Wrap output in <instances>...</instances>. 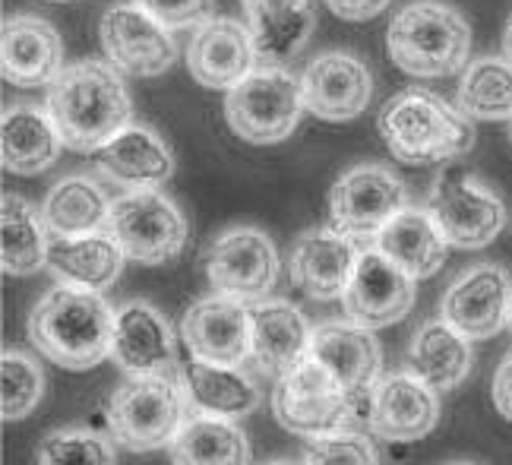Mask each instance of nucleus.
<instances>
[{
    "mask_svg": "<svg viewBox=\"0 0 512 465\" xmlns=\"http://www.w3.org/2000/svg\"><path fill=\"white\" fill-rule=\"evenodd\" d=\"M42 393H45V374L38 361L7 348L0 355V412H4V421L26 418L42 402Z\"/></svg>",
    "mask_w": 512,
    "mask_h": 465,
    "instance_id": "35",
    "label": "nucleus"
},
{
    "mask_svg": "<svg viewBox=\"0 0 512 465\" xmlns=\"http://www.w3.org/2000/svg\"><path fill=\"white\" fill-rule=\"evenodd\" d=\"M45 111L73 152H98L130 124V92L121 70L102 61L70 64L48 86Z\"/></svg>",
    "mask_w": 512,
    "mask_h": 465,
    "instance_id": "1",
    "label": "nucleus"
},
{
    "mask_svg": "<svg viewBox=\"0 0 512 465\" xmlns=\"http://www.w3.org/2000/svg\"><path fill=\"white\" fill-rule=\"evenodd\" d=\"M38 465H117L111 440L89 428H61L38 443Z\"/></svg>",
    "mask_w": 512,
    "mask_h": 465,
    "instance_id": "36",
    "label": "nucleus"
},
{
    "mask_svg": "<svg viewBox=\"0 0 512 465\" xmlns=\"http://www.w3.org/2000/svg\"><path fill=\"white\" fill-rule=\"evenodd\" d=\"M471 339L452 329L443 317L427 320L408 348V367L437 393H449L471 371Z\"/></svg>",
    "mask_w": 512,
    "mask_h": 465,
    "instance_id": "30",
    "label": "nucleus"
},
{
    "mask_svg": "<svg viewBox=\"0 0 512 465\" xmlns=\"http://www.w3.org/2000/svg\"><path fill=\"white\" fill-rule=\"evenodd\" d=\"M181 336L193 358L225 367H241L250 361V314L247 304L212 295L196 301L184 320Z\"/></svg>",
    "mask_w": 512,
    "mask_h": 465,
    "instance_id": "19",
    "label": "nucleus"
},
{
    "mask_svg": "<svg viewBox=\"0 0 512 465\" xmlns=\"http://www.w3.org/2000/svg\"><path fill=\"white\" fill-rule=\"evenodd\" d=\"M503 54H506V61L512 64V16H509V23L503 29Z\"/></svg>",
    "mask_w": 512,
    "mask_h": 465,
    "instance_id": "41",
    "label": "nucleus"
},
{
    "mask_svg": "<svg viewBox=\"0 0 512 465\" xmlns=\"http://www.w3.org/2000/svg\"><path fill=\"white\" fill-rule=\"evenodd\" d=\"M386 51L402 73L440 80L468 64L471 29L452 7L437 0H418L392 16Z\"/></svg>",
    "mask_w": 512,
    "mask_h": 465,
    "instance_id": "4",
    "label": "nucleus"
},
{
    "mask_svg": "<svg viewBox=\"0 0 512 465\" xmlns=\"http://www.w3.org/2000/svg\"><path fill=\"white\" fill-rule=\"evenodd\" d=\"M136 7L159 19L165 29H190L212 19L215 0H136Z\"/></svg>",
    "mask_w": 512,
    "mask_h": 465,
    "instance_id": "38",
    "label": "nucleus"
},
{
    "mask_svg": "<svg viewBox=\"0 0 512 465\" xmlns=\"http://www.w3.org/2000/svg\"><path fill=\"white\" fill-rule=\"evenodd\" d=\"M266 465H291V462H266Z\"/></svg>",
    "mask_w": 512,
    "mask_h": 465,
    "instance_id": "44",
    "label": "nucleus"
},
{
    "mask_svg": "<svg viewBox=\"0 0 512 465\" xmlns=\"http://www.w3.org/2000/svg\"><path fill=\"white\" fill-rule=\"evenodd\" d=\"M206 279L215 295L241 304L263 301L279 279V254L266 231L253 225L228 228L206 254Z\"/></svg>",
    "mask_w": 512,
    "mask_h": 465,
    "instance_id": "10",
    "label": "nucleus"
},
{
    "mask_svg": "<svg viewBox=\"0 0 512 465\" xmlns=\"http://www.w3.org/2000/svg\"><path fill=\"white\" fill-rule=\"evenodd\" d=\"M358 247L336 228H310L291 250V282L313 301H336L358 266Z\"/></svg>",
    "mask_w": 512,
    "mask_h": 465,
    "instance_id": "22",
    "label": "nucleus"
},
{
    "mask_svg": "<svg viewBox=\"0 0 512 465\" xmlns=\"http://www.w3.org/2000/svg\"><path fill=\"white\" fill-rule=\"evenodd\" d=\"M509 140H512V127H509Z\"/></svg>",
    "mask_w": 512,
    "mask_h": 465,
    "instance_id": "46",
    "label": "nucleus"
},
{
    "mask_svg": "<svg viewBox=\"0 0 512 465\" xmlns=\"http://www.w3.org/2000/svg\"><path fill=\"white\" fill-rule=\"evenodd\" d=\"M440 421L437 390L418 374H386L373 383L367 405V428L392 443L427 437Z\"/></svg>",
    "mask_w": 512,
    "mask_h": 465,
    "instance_id": "16",
    "label": "nucleus"
},
{
    "mask_svg": "<svg viewBox=\"0 0 512 465\" xmlns=\"http://www.w3.org/2000/svg\"><path fill=\"white\" fill-rule=\"evenodd\" d=\"M256 48L247 23L225 16H212L203 26H196L190 48H187V67L190 76L206 89H234L244 76L256 70Z\"/></svg>",
    "mask_w": 512,
    "mask_h": 465,
    "instance_id": "20",
    "label": "nucleus"
},
{
    "mask_svg": "<svg viewBox=\"0 0 512 465\" xmlns=\"http://www.w3.org/2000/svg\"><path fill=\"white\" fill-rule=\"evenodd\" d=\"M459 108L475 121H512V64L481 57L462 73Z\"/></svg>",
    "mask_w": 512,
    "mask_h": 465,
    "instance_id": "34",
    "label": "nucleus"
},
{
    "mask_svg": "<svg viewBox=\"0 0 512 465\" xmlns=\"http://www.w3.org/2000/svg\"><path fill=\"white\" fill-rule=\"evenodd\" d=\"M260 67H285L313 32L310 0H241Z\"/></svg>",
    "mask_w": 512,
    "mask_h": 465,
    "instance_id": "25",
    "label": "nucleus"
},
{
    "mask_svg": "<svg viewBox=\"0 0 512 465\" xmlns=\"http://www.w3.org/2000/svg\"><path fill=\"white\" fill-rule=\"evenodd\" d=\"M512 279L503 266L481 263L471 266L446 288L440 301V317L459 329L465 339H490L509 323Z\"/></svg>",
    "mask_w": 512,
    "mask_h": 465,
    "instance_id": "13",
    "label": "nucleus"
},
{
    "mask_svg": "<svg viewBox=\"0 0 512 465\" xmlns=\"http://www.w3.org/2000/svg\"><path fill=\"white\" fill-rule=\"evenodd\" d=\"M323 4L339 19H348V23H364V19L380 16L392 0H323Z\"/></svg>",
    "mask_w": 512,
    "mask_h": 465,
    "instance_id": "39",
    "label": "nucleus"
},
{
    "mask_svg": "<svg viewBox=\"0 0 512 465\" xmlns=\"http://www.w3.org/2000/svg\"><path fill=\"white\" fill-rule=\"evenodd\" d=\"M61 133L51 114L32 105H13L0 121V162L10 174H42L61 155Z\"/></svg>",
    "mask_w": 512,
    "mask_h": 465,
    "instance_id": "26",
    "label": "nucleus"
},
{
    "mask_svg": "<svg viewBox=\"0 0 512 465\" xmlns=\"http://www.w3.org/2000/svg\"><path fill=\"white\" fill-rule=\"evenodd\" d=\"M304 111L301 76L285 67H256L225 95V121L231 133L253 146L288 140Z\"/></svg>",
    "mask_w": 512,
    "mask_h": 465,
    "instance_id": "5",
    "label": "nucleus"
},
{
    "mask_svg": "<svg viewBox=\"0 0 512 465\" xmlns=\"http://www.w3.org/2000/svg\"><path fill=\"white\" fill-rule=\"evenodd\" d=\"M111 238L121 244L124 257L143 266L174 260L187 244V222L165 193L127 190L111 203Z\"/></svg>",
    "mask_w": 512,
    "mask_h": 465,
    "instance_id": "8",
    "label": "nucleus"
},
{
    "mask_svg": "<svg viewBox=\"0 0 512 465\" xmlns=\"http://www.w3.org/2000/svg\"><path fill=\"white\" fill-rule=\"evenodd\" d=\"M304 465H380V459L367 434L332 431L307 443Z\"/></svg>",
    "mask_w": 512,
    "mask_h": 465,
    "instance_id": "37",
    "label": "nucleus"
},
{
    "mask_svg": "<svg viewBox=\"0 0 512 465\" xmlns=\"http://www.w3.org/2000/svg\"><path fill=\"white\" fill-rule=\"evenodd\" d=\"M427 212L446 244L459 250L487 247L506 225V206L500 197L481 187L465 165H449L437 174L427 197Z\"/></svg>",
    "mask_w": 512,
    "mask_h": 465,
    "instance_id": "7",
    "label": "nucleus"
},
{
    "mask_svg": "<svg viewBox=\"0 0 512 465\" xmlns=\"http://www.w3.org/2000/svg\"><path fill=\"white\" fill-rule=\"evenodd\" d=\"M377 247L402 269V273L421 282L443 269L449 244L440 235V228L430 219L427 209L405 206L377 235Z\"/></svg>",
    "mask_w": 512,
    "mask_h": 465,
    "instance_id": "28",
    "label": "nucleus"
},
{
    "mask_svg": "<svg viewBox=\"0 0 512 465\" xmlns=\"http://www.w3.org/2000/svg\"><path fill=\"white\" fill-rule=\"evenodd\" d=\"M490 396H494L497 412H500L506 421H512V352L500 361L497 377H494V386H490Z\"/></svg>",
    "mask_w": 512,
    "mask_h": 465,
    "instance_id": "40",
    "label": "nucleus"
},
{
    "mask_svg": "<svg viewBox=\"0 0 512 465\" xmlns=\"http://www.w3.org/2000/svg\"><path fill=\"white\" fill-rule=\"evenodd\" d=\"M380 133L405 165H437L468 152L475 127L462 108H452L427 89H405L383 105Z\"/></svg>",
    "mask_w": 512,
    "mask_h": 465,
    "instance_id": "3",
    "label": "nucleus"
},
{
    "mask_svg": "<svg viewBox=\"0 0 512 465\" xmlns=\"http://www.w3.org/2000/svg\"><path fill=\"white\" fill-rule=\"evenodd\" d=\"M181 386L193 409L209 418H244L260 405L256 383L238 367L190 358L181 364Z\"/></svg>",
    "mask_w": 512,
    "mask_h": 465,
    "instance_id": "27",
    "label": "nucleus"
},
{
    "mask_svg": "<svg viewBox=\"0 0 512 465\" xmlns=\"http://www.w3.org/2000/svg\"><path fill=\"white\" fill-rule=\"evenodd\" d=\"M272 412L285 431L313 440L342 431V424L354 412V399L320 361L307 355L291 374L275 380Z\"/></svg>",
    "mask_w": 512,
    "mask_h": 465,
    "instance_id": "9",
    "label": "nucleus"
},
{
    "mask_svg": "<svg viewBox=\"0 0 512 465\" xmlns=\"http://www.w3.org/2000/svg\"><path fill=\"white\" fill-rule=\"evenodd\" d=\"M98 38H102L108 64L127 76H140V80L162 76L177 61V48L168 29L136 4L111 7L102 16Z\"/></svg>",
    "mask_w": 512,
    "mask_h": 465,
    "instance_id": "12",
    "label": "nucleus"
},
{
    "mask_svg": "<svg viewBox=\"0 0 512 465\" xmlns=\"http://www.w3.org/2000/svg\"><path fill=\"white\" fill-rule=\"evenodd\" d=\"M124 250L111 238V231H95V235L61 238L54 235L48 247V266L70 285H83L92 292H105L117 282L124 269Z\"/></svg>",
    "mask_w": 512,
    "mask_h": 465,
    "instance_id": "29",
    "label": "nucleus"
},
{
    "mask_svg": "<svg viewBox=\"0 0 512 465\" xmlns=\"http://www.w3.org/2000/svg\"><path fill=\"white\" fill-rule=\"evenodd\" d=\"M506 326H509V333H512V310H509V323Z\"/></svg>",
    "mask_w": 512,
    "mask_h": 465,
    "instance_id": "42",
    "label": "nucleus"
},
{
    "mask_svg": "<svg viewBox=\"0 0 512 465\" xmlns=\"http://www.w3.org/2000/svg\"><path fill=\"white\" fill-rule=\"evenodd\" d=\"M0 67L7 83L35 89L51 86L54 76L64 70V42L48 19L13 16L0 35Z\"/></svg>",
    "mask_w": 512,
    "mask_h": 465,
    "instance_id": "23",
    "label": "nucleus"
},
{
    "mask_svg": "<svg viewBox=\"0 0 512 465\" xmlns=\"http://www.w3.org/2000/svg\"><path fill=\"white\" fill-rule=\"evenodd\" d=\"M408 206L405 184L383 165L345 171L329 190V225L348 238H377Z\"/></svg>",
    "mask_w": 512,
    "mask_h": 465,
    "instance_id": "11",
    "label": "nucleus"
},
{
    "mask_svg": "<svg viewBox=\"0 0 512 465\" xmlns=\"http://www.w3.org/2000/svg\"><path fill=\"white\" fill-rule=\"evenodd\" d=\"M310 358L339 380L354 405H370V390L380 380V342L373 329L354 320H326L313 329Z\"/></svg>",
    "mask_w": 512,
    "mask_h": 465,
    "instance_id": "15",
    "label": "nucleus"
},
{
    "mask_svg": "<svg viewBox=\"0 0 512 465\" xmlns=\"http://www.w3.org/2000/svg\"><path fill=\"white\" fill-rule=\"evenodd\" d=\"M449 465H475V462H449Z\"/></svg>",
    "mask_w": 512,
    "mask_h": 465,
    "instance_id": "43",
    "label": "nucleus"
},
{
    "mask_svg": "<svg viewBox=\"0 0 512 465\" xmlns=\"http://www.w3.org/2000/svg\"><path fill=\"white\" fill-rule=\"evenodd\" d=\"M250 314V361L256 371L282 380L307 355L313 342V326L298 307L288 301H253Z\"/></svg>",
    "mask_w": 512,
    "mask_h": 465,
    "instance_id": "18",
    "label": "nucleus"
},
{
    "mask_svg": "<svg viewBox=\"0 0 512 465\" xmlns=\"http://www.w3.org/2000/svg\"><path fill=\"white\" fill-rule=\"evenodd\" d=\"M114 310L83 285H57L32 307L29 342L48 361L67 371H89V367L111 358Z\"/></svg>",
    "mask_w": 512,
    "mask_h": 465,
    "instance_id": "2",
    "label": "nucleus"
},
{
    "mask_svg": "<svg viewBox=\"0 0 512 465\" xmlns=\"http://www.w3.org/2000/svg\"><path fill=\"white\" fill-rule=\"evenodd\" d=\"M42 216L51 235L61 238H80L95 235V231H108L111 203L95 181L73 174L61 184H54L42 203Z\"/></svg>",
    "mask_w": 512,
    "mask_h": 465,
    "instance_id": "32",
    "label": "nucleus"
},
{
    "mask_svg": "<svg viewBox=\"0 0 512 465\" xmlns=\"http://www.w3.org/2000/svg\"><path fill=\"white\" fill-rule=\"evenodd\" d=\"M98 171L130 190H155L174 174V155L146 124H127L114 140L92 152Z\"/></svg>",
    "mask_w": 512,
    "mask_h": 465,
    "instance_id": "24",
    "label": "nucleus"
},
{
    "mask_svg": "<svg viewBox=\"0 0 512 465\" xmlns=\"http://www.w3.org/2000/svg\"><path fill=\"white\" fill-rule=\"evenodd\" d=\"M51 4H64V0H51Z\"/></svg>",
    "mask_w": 512,
    "mask_h": 465,
    "instance_id": "45",
    "label": "nucleus"
},
{
    "mask_svg": "<svg viewBox=\"0 0 512 465\" xmlns=\"http://www.w3.org/2000/svg\"><path fill=\"white\" fill-rule=\"evenodd\" d=\"M345 314L367 329H383L408 317L415 307V279L392 263L380 247H367L358 257L354 276L342 295Z\"/></svg>",
    "mask_w": 512,
    "mask_h": 465,
    "instance_id": "14",
    "label": "nucleus"
},
{
    "mask_svg": "<svg viewBox=\"0 0 512 465\" xmlns=\"http://www.w3.org/2000/svg\"><path fill=\"white\" fill-rule=\"evenodd\" d=\"M184 405V386L174 377H130L108 402L111 437L130 453L171 447L184 428Z\"/></svg>",
    "mask_w": 512,
    "mask_h": 465,
    "instance_id": "6",
    "label": "nucleus"
},
{
    "mask_svg": "<svg viewBox=\"0 0 512 465\" xmlns=\"http://www.w3.org/2000/svg\"><path fill=\"white\" fill-rule=\"evenodd\" d=\"M48 225L29 200L4 193L0 200V266L7 276H32L48 266Z\"/></svg>",
    "mask_w": 512,
    "mask_h": 465,
    "instance_id": "31",
    "label": "nucleus"
},
{
    "mask_svg": "<svg viewBox=\"0 0 512 465\" xmlns=\"http://www.w3.org/2000/svg\"><path fill=\"white\" fill-rule=\"evenodd\" d=\"M174 465H250L247 434L228 418L196 415L171 440Z\"/></svg>",
    "mask_w": 512,
    "mask_h": 465,
    "instance_id": "33",
    "label": "nucleus"
},
{
    "mask_svg": "<svg viewBox=\"0 0 512 465\" xmlns=\"http://www.w3.org/2000/svg\"><path fill=\"white\" fill-rule=\"evenodd\" d=\"M111 358L130 377H171L174 336L168 320L149 301H127L114 310Z\"/></svg>",
    "mask_w": 512,
    "mask_h": 465,
    "instance_id": "21",
    "label": "nucleus"
},
{
    "mask_svg": "<svg viewBox=\"0 0 512 465\" xmlns=\"http://www.w3.org/2000/svg\"><path fill=\"white\" fill-rule=\"evenodd\" d=\"M301 89L304 105L313 118L342 124L364 114L373 95V80L367 64L354 54L329 51L307 64V70L301 73Z\"/></svg>",
    "mask_w": 512,
    "mask_h": 465,
    "instance_id": "17",
    "label": "nucleus"
}]
</instances>
